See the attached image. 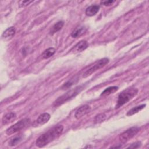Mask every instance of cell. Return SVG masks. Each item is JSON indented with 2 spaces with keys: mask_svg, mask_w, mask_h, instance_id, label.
Masks as SVG:
<instances>
[{
  "mask_svg": "<svg viewBox=\"0 0 149 149\" xmlns=\"http://www.w3.org/2000/svg\"><path fill=\"white\" fill-rule=\"evenodd\" d=\"M82 88L81 86H79L76 87L75 88H73L71 90H69L63 95H61L59 98H58L54 102V106L58 107L59 106L63 103L66 102V101H69L71 98L74 97L76 95L78 94V93L81 90Z\"/></svg>",
  "mask_w": 149,
  "mask_h": 149,
  "instance_id": "3",
  "label": "cell"
},
{
  "mask_svg": "<svg viewBox=\"0 0 149 149\" xmlns=\"http://www.w3.org/2000/svg\"><path fill=\"white\" fill-rule=\"evenodd\" d=\"M100 9V6L97 5H93L86 9V15L88 16H94L95 15L97 14V13L99 11Z\"/></svg>",
  "mask_w": 149,
  "mask_h": 149,
  "instance_id": "10",
  "label": "cell"
},
{
  "mask_svg": "<svg viewBox=\"0 0 149 149\" xmlns=\"http://www.w3.org/2000/svg\"><path fill=\"white\" fill-rule=\"evenodd\" d=\"M137 93L138 90L135 88H129L123 90L118 96L115 108H119L121 106L128 102L137 95Z\"/></svg>",
  "mask_w": 149,
  "mask_h": 149,
  "instance_id": "2",
  "label": "cell"
},
{
  "mask_svg": "<svg viewBox=\"0 0 149 149\" xmlns=\"http://www.w3.org/2000/svg\"><path fill=\"white\" fill-rule=\"evenodd\" d=\"M21 139H22V137L20 136H15V137H13L12 139H10V140L9 142V145L11 146H14L15 145H17V144L20 141Z\"/></svg>",
  "mask_w": 149,
  "mask_h": 149,
  "instance_id": "18",
  "label": "cell"
},
{
  "mask_svg": "<svg viewBox=\"0 0 149 149\" xmlns=\"http://www.w3.org/2000/svg\"><path fill=\"white\" fill-rule=\"evenodd\" d=\"M63 25H64V22L63 21H59V22H57L56 24H55L52 26L50 33L52 34V33H56V32L59 31L63 27Z\"/></svg>",
  "mask_w": 149,
  "mask_h": 149,
  "instance_id": "17",
  "label": "cell"
},
{
  "mask_svg": "<svg viewBox=\"0 0 149 149\" xmlns=\"http://www.w3.org/2000/svg\"><path fill=\"white\" fill-rule=\"evenodd\" d=\"M16 118V115L13 112H9L6 113L3 116L2 119V122L3 125H7L12 122H13Z\"/></svg>",
  "mask_w": 149,
  "mask_h": 149,
  "instance_id": "9",
  "label": "cell"
},
{
  "mask_svg": "<svg viewBox=\"0 0 149 149\" xmlns=\"http://www.w3.org/2000/svg\"><path fill=\"white\" fill-rule=\"evenodd\" d=\"M106 119V115L104 113H100L98 115H97L95 119H94V122L96 123H101L102 122H103L105 119Z\"/></svg>",
  "mask_w": 149,
  "mask_h": 149,
  "instance_id": "19",
  "label": "cell"
},
{
  "mask_svg": "<svg viewBox=\"0 0 149 149\" xmlns=\"http://www.w3.org/2000/svg\"><path fill=\"white\" fill-rule=\"evenodd\" d=\"M88 46V44L86 41H80L72 49V51L73 52H81L83 51V50L86 49L87 47Z\"/></svg>",
  "mask_w": 149,
  "mask_h": 149,
  "instance_id": "8",
  "label": "cell"
},
{
  "mask_svg": "<svg viewBox=\"0 0 149 149\" xmlns=\"http://www.w3.org/2000/svg\"><path fill=\"white\" fill-rule=\"evenodd\" d=\"M145 107H146L145 104H142V105H139V106H137V107H135L132 108L127 112V116H132L135 113H137L138 112H139L140 111L143 109Z\"/></svg>",
  "mask_w": 149,
  "mask_h": 149,
  "instance_id": "16",
  "label": "cell"
},
{
  "mask_svg": "<svg viewBox=\"0 0 149 149\" xmlns=\"http://www.w3.org/2000/svg\"><path fill=\"white\" fill-rule=\"evenodd\" d=\"M86 28L84 26H80L75 29L72 33L71 36L73 38H77L80 36H81L86 31Z\"/></svg>",
  "mask_w": 149,
  "mask_h": 149,
  "instance_id": "12",
  "label": "cell"
},
{
  "mask_svg": "<svg viewBox=\"0 0 149 149\" xmlns=\"http://www.w3.org/2000/svg\"><path fill=\"white\" fill-rule=\"evenodd\" d=\"M63 130V126L62 125L56 126L47 132L41 135L36 141V145L38 147H42L55 139L58 138Z\"/></svg>",
  "mask_w": 149,
  "mask_h": 149,
  "instance_id": "1",
  "label": "cell"
},
{
  "mask_svg": "<svg viewBox=\"0 0 149 149\" xmlns=\"http://www.w3.org/2000/svg\"><path fill=\"white\" fill-rule=\"evenodd\" d=\"M109 60L108 58H104L100 60H99L93 66H92L91 68H90V69H88L87 70H86L83 75V77H87L88 76H90L92 73H93L94 72H95V71H97V70L103 68L104 66H105L108 63Z\"/></svg>",
  "mask_w": 149,
  "mask_h": 149,
  "instance_id": "5",
  "label": "cell"
},
{
  "mask_svg": "<svg viewBox=\"0 0 149 149\" xmlns=\"http://www.w3.org/2000/svg\"><path fill=\"white\" fill-rule=\"evenodd\" d=\"M50 118H51V116L48 113H44L42 114H41L38 117V118L36 120V122L38 125H44L45 123L48 122Z\"/></svg>",
  "mask_w": 149,
  "mask_h": 149,
  "instance_id": "11",
  "label": "cell"
},
{
  "mask_svg": "<svg viewBox=\"0 0 149 149\" xmlns=\"http://www.w3.org/2000/svg\"><path fill=\"white\" fill-rule=\"evenodd\" d=\"M30 123V119L29 118L23 119L19 120V122H16L15 124L11 126L9 128H8L6 130V133L8 135L12 134L18 131L21 130L24 127H27L28 125H29Z\"/></svg>",
  "mask_w": 149,
  "mask_h": 149,
  "instance_id": "4",
  "label": "cell"
},
{
  "mask_svg": "<svg viewBox=\"0 0 149 149\" xmlns=\"http://www.w3.org/2000/svg\"><path fill=\"white\" fill-rule=\"evenodd\" d=\"M33 2V1H21L19 2V6L20 7H26Z\"/></svg>",
  "mask_w": 149,
  "mask_h": 149,
  "instance_id": "20",
  "label": "cell"
},
{
  "mask_svg": "<svg viewBox=\"0 0 149 149\" xmlns=\"http://www.w3.org/2000/svg\"><path fill=\"white\" fill-rule=\"evenodd\" d=\"M91 111V107L88 105H84L79 107L76 111L74 116L76 119H79L82 118L83 116L87 114Z\"/></svg>",
  "mask_w": 149,
  "mask_h": 149,
  "instance_id": "7",
  "label": "cell"
},
{
  "mask_svg": "<svg viewBox=\"0 0 149 149\" xmlns=\"http://www.w3.org/2000/svg\"><path fill=\"white\" fill-rule=\"evenodd\" d=\"M115 2V1L109 0V1H103L101 2V3L105 5V6H110L112 5Z\"/></svg>",
  "mask_w": 149,
  "mask_h": 149,
  "instance_id": "21",
  "label": "cell"
},
{
  "mask_svg": "<svg viewBox=\"0 0 149 149\" xmlns=\"http://www.w3.org/2000/svg\"><path fill=\"white\" fill-rule=\"evenodd\" d=\"M141 145V143L140 142H136L134 143H133L131 146H130L129 147H128L127 148H138Z\"/></svg>",
  "mask_w": 149,
  "mask_h": 149,
  "instance_id": "22",
  "label": "cell"
},
{
  "mask_svg": "<svg viewBox=\"0 0 149 149\" xmlns=\"http://www.w3.org/2000/svg\"><path fill=\"white\" fill-rule=\"evenodd\" d=\"M139 131L137 127H132L123 132L119 136V139L122 143H126L133 138Z\"/></svg>",
  "mask_w": 149,
  "mask_h": 149,
  "instance_id": "6",
  "label": "cell"
},
{
  "mask_svg": "<svg viewBox=\"0 0 149 149\" xmlns=\"http://www.w3.org/2000/svg\"><path fill=\"white\" fill-rule=\"evenodd\" d=\"M56 49L53 47H50L45 49L42 53V57L44 59H47L52 56L55 52Z\"/></svg>",
  "mask_w": 149,
  "mask_h": 149,
  "instance_id": "15",
  "label": "cell"
},
{
  "mask_svg": "<svg viewBox=\"0 0 149 149\" xmlns=\"http://www.w3.org/2000/svg\"><path fill=\"white\" fill-rule=\"evenodd\" d=\"M118 88H119L117 86H111V87H109L107 88L106 89H105L102 91V93L101 94V96L105 97V96L109 95H110L111 94H113L115 92H116L118 90Z\"/></svg>",
  "mask_w": 149,
  "mask_h": 149,
  "instance_id": "14",
  "label": "cell"
},
{
  "mask_svg": "<svg viewBox=\"0 0 149 149\" xmlns=\"http://www.w3.org/2000/svg\"><path fill=\"white\" fill-rule=\"evenodd\" d=\"M16 32V29L14 27H10L8 28L3 33L2 37L4 38H9L12 37Z\"/></svg>",
  "mask_w": 149,
  "mask_h": 149,
  "instance_id": "13",
  "label": "cell"
}]
</instances>
